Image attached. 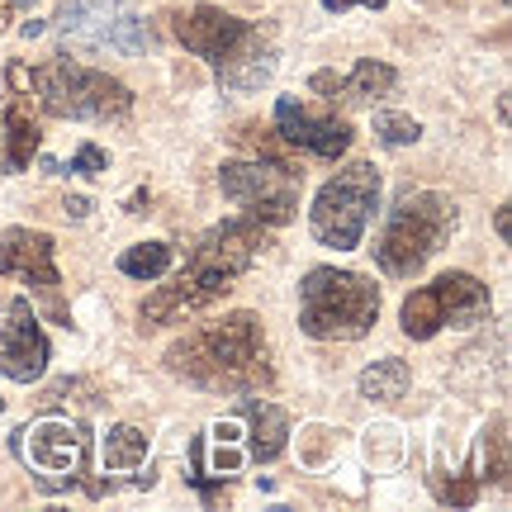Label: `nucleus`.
<instances>
[{
	"label": "nucleus",
	"mask_w": 512,
	"mask_h": 512,
	"mask_svg": "<svg viewBox=\"0 0 512 512\" xmlns=\"http://www.w3.org/2000/svg\"><path fill=\"white\" fill-rule=\"evenodd\" d=\"M380 318V290L361 271L313 266L299 280V328L313 342H361Z\"/></svg>",
	"instance_id": "4"
},
{
	"label": "nucleus",
	"mask_w": 512,
	"mask_h": 512,
	"mask_svg": "<svg viewBox=\"0 0 512 512\" xmlns=\"http://www.w3.org/2000/svg\"><path fill=\"white\" fill-rule=\"evenodd\" d=\"M408 384H413L408 361H399V356H384V361H375L370 370H361V399L394 403V399H403V394H408Z\"/></svg>",
	"instance_id": "19"
},
{
	"label": "nucleus",
	"mask_w": 512,
	"mask_h": 512,
	"mask_svg": "<svg viewBox=\"0 0 512 512\" xmlns=\"http://www.w3.org/2000/svg\"><path fill=\"white\" fill-rule=\"evenodd\" d=\"M460 228V209L451 195H437V190H403L399 204L389 209L384 219L380 242L370 247L375 252V266L394 280H408L418 275L432 256L451 242V233Z\"/></svg>",
	"instance_id": "3"
},
{
	"label": "nucleus",
	"mask_w": 512,
	"mask_h": 512,
	"mask_svg": "<svg viewBox=\"0 0 512 512\" xmlns=\"http://www.w3.org/2000/svg\"><path fill=\"white\" fill-rule=\"evenodd\" d=\"M24 81L38 91V105L53 119H81V124H119L133 114V91L124 81H114L110 72H95L86 62L57 57L43 62L34 72H24Z\"/></svg>",
	"instance_id": "5"
},
{
	"label": "nucleus",
	"mask_w": 512,
	"mask_h": 512,
	"mask_svg": "<svg viewBox=\"0 0 512 512\" xmlns=\"http://www.w3.org/2000/svg\"><path fill=\"white\" fill-rule=\"evenodd\" d=\"M38 166H43V176H86V181H95V176H105V171H110V157H105V147L86 143L72 162H53V157H43Z\"/></svg>",
	"instance_id": "23"
},
{
	"label": "nucleus",
	"mask_w": 512,
	"mask_h": 512,
	"mask_svg": "<svg viewBox=\"0 0 512 512\" xmlns=\"http://www.w3.org/2000/svg\"><path fill=\"white\" fill-rule=\"evenodd\" d=\"M166 370L176 380L209 394H261L275 389V366L256 313H228L223 323H204L166 351Z\"/></svg>",
	"instance_id": "2"
},
{
	"label": "nucleus",
	"mask_w": 512,
	"mask_h": 512,
	"mask_svg": "<svg viewBox=\"0 0 512 512\" xmlns=\"http://www.w3.org/2000/svg\"><path fill=\"white\" fill-rule=\"evenodd\" d=\"M19 34H24V38H38V34H43V19H29V24H24Z\"/></svg>",
	"instance_id": "28"
},
{
	"label": "nucleus",
	"mask_w": 512,
	"mask_h": 512,
	"mask_svg": "<svg viewBox=\"0 0 512 512\" xmlns=\"http://www.w3.org/2000/svg\"><path fill=\"white\" fill-rule=\"evenodd\" d=\"M256 29H261V24L228 15L219 5H190V10H176V15H171V34L181 38L195 57H204L214 72L247 48V38H252Z\"/></svg>",
	"instance_id": "12"
},
{
	"label": "nucleus",
	"mask_w": 512,
	"mask_h": 512,
	"mask_svg": "<svg viewBox=\"0 0 512 512\" xmlns=\"http://www.w3.org/2000/svg\"><path fill=\"white\" fill-rule=\"evenodd\" d=\"M57 34L81 53H147L152 29L128 0H62Z\"/></svg>",
	"instance_id": "9"
},
{
	"label": "nucleus",
	"mask_w": 512,
	"mask_h": 512,
	"mask_svg": "<svg viewBox=\"0 0 512 512\" xmlns=\"http://www.w3.org/2000/svg\"><path fill=\"white\" fill-rule=\"evenodd\" d=\"M394 81H399V72L394 67H384V62H375V57H361L356 67H351V76H337V72H313L309 76V91L323 95L328 105H375L380 95L394 91Z\"/></svg>",
	"instance_id": "15"
},
{
	"label": "nucleus",
	"mask_w": 512,
	"mask_h": 512,
	"mask_svg": "<svg viewBox=\"0 0 512 512\" xmlns=\"http://www.w3.org/2000/svg\"><path fill=\"white\" fill-rule=\"evenodd\" d=\"M375 209H380V171H375V162L342 166V171L318 190V200H313V209H309L313 238L323 242V247L351 252V247H361Z\"/></svg>",
	"instance_id": "7"
},
{
	"label": "nucleus",
	"mask_w": 512,
	"mask_h": 512,
	"mask_svg": "<svg viewBox=\"0 0 512 512\" xmlns=\"http://www.w3.org/2000/svg\"><path fill=\"white\" fill-rule=\"evenodd\" d=\"M119 271L128 280H162L171 271V242H133V247H124Z\"/></svg>",
	"instance_id": "21"
},
{
	"label": "nucleus",
	"mask_w": 512,
	"mask_h": 512,
	"mask_svg": "<svg viewBox=\"0 0 512 512\" xmlns=\"http://www.w3.org/2000/svg\"><path fill=\"white\" fill-rule=\"evenodd\" d=\"M10 5H15V10H34L38 0H10Z\"/></svg>",
	"instance_id": "29"
},
{
	"label": "nucleus",
	"mask_w": 512,
	"mask_h": 512,
	"mask_svg": "<svg viewBox=\"0 0 512 512\" xmlns=\"http://www.w3.org/2000/svg\"><path fill=\"white\" fill-rule=\"evenodd\" d=\"M62 214H67V219H86V214H91V200H86V195H67V200H62Z\"/></svg>",
	"instance_id": "26"
},
{
	"label": "nucleus",
	"mask_w": 512,
	"mask_h": 512,
	"mask_svg": "<svg viewBox=\"0 0 512 512\" xmlns=\"http://www.w3.org/2000/svg\"><path fill=\"white\" fill-rule=\"evenodd\" d=\"M219 185L247 219L290 223L294 209H299L304 171H299V166H285V162H271V157H256V162H223Z\"/></svg>",
	"instance_id": "10"
},
{
	"label": "nucleus",
	"mask_w": 512,
	"mask_h": 512,
	"mask_svg": "<svg viewBox=\"0 0 512 512\" xmlns=\"http://www.w3.org/2000/svg\"><path fill=\"white\" fill-rule=\"evenodd\" d=\"M375 138H380L384 147H413L422 138V124L408 119V114L384 110V114H375Z\"/></svg>",
	"instance_id": "24"
},
{
	"label": "nucleus",
	"mask_w": 512,
	"mask_h": 512,
	"mask_svg": "<svg viewBox=\"0 0 512 512\" xmlns=\"http://www.w3.org/2000/svg\"><path fill=\"white\" fill-rule=\"evenodd\" d=\"M0 275H15L34 290L38 309L48 313V323L72 328V304L62 294V275H57V242L38 228H5L0 233Z\"/></svg>",
	"instance_id": "11"
},
{
	"label": "nucleus",
	"mask_w": 512,
	"mask_h": 512,
	"mask_svg": "<svg viewBox=\"0 0 512 512\" xmlns=\"http://www.w3.org/2000/svg\"><path fill=\"white\" fill-rule=\"evenodd\" d=\"M238 418L247 422V456H252L256 465H271V460L285 456V437H290V418H285V408L242 399Z\"/></svg>",
	"instance_id": "16"
},
{
	"label": "nucleus",
	"mask_w": 512,
	"mask_h": 512,
	"mask_svg": "<svg viewBox=\"0 0 512 512\" xmlns=\"http://www.w3.org/2000/svg\"><path fill=\"white\" fill-rule=\"evenodd\" d=\"M0 413H5V399H0Z\"/></svg>",
	"instance_id": "30"
},
{
	"label": "nucleus",
	"mask_w": 512,
	"mask_h": 512,
	"mask_svg": "<svg viewBox=\"0 0 512 512\" xmlns=\"http://www.w3.org/2000/svg\"><path fill=\"white\" fill-rule=\"evenodd\" d=\"M351 5H366V10H384L389 0H323V10H332V15H342V10H351Z\"/></svg>",
	"instance_id": "25"
},
{
	"label": "nucleus",
	"mask_w": 512,
	"mask_h": 512,
	"mask_svg": "<svg viewBox=\"0 0 512 512\" xmlns=\"http://www.w3.org/2000/svg\"><path fill=\"white\" fill-rule=\"evenodd\" d=\"M10 446H15V456L29 465V475H34V484L43 489V494H72V489H81V494H95V484L86 475H91V427L81 418H38L29 422V427H19L15 437H10Z\"/></svg>",
	"instance_id": "6"
},
{
	"label": "nucleus",
	"mask_w": 512,
	"mask_h": 512,
	"mask_svg": "<svg viewBox=\"0 0 512 512\" xmlns=\"http://www.w3.org/2000/svg\"><path fill=\"white\" fill-rule=\"evenodd\" d=\"M143 204H147V190H138V195H133V200H128V214H147Z\"/></svg>",
	"instance_id": "27"
},
{
	"label": "nucleus",
	"mask_w": 512,
	"mask_h": 512,
	"mask_svg": "<svg viewBox=\"0 0 512 512\" xmlns=\"http://www.w3.org/2000/svg\"><path fill=\"white\" fill-rule=\"evenodd\" d=\"M489 313H494L489 285H479L470 271H446L403 299L399 328L413 342H432L441 328H475Z\"/></svg>",
	"instance_id": "8"
},
{
	"label": "nucleus",
	"mask_w": 512,
	"mask_h": 512,
	"mask_svg": "<svg viewBox=\"0 0 512 512\" xmlns=\"http://www.w3.org/2000/svg\"><path fill=\"white\" fill-rule=\"evenodd\" d=\"M479 465L489 470L484 479H494L498 489H508V418L498 413L489 427H484V437H479Z\"/></svg>",
	"instance_id": "22"
},
{
	"label": "nucleus",
	"mask_w": 512,
	"mask_h": 512,
	"mask_svg": "<svg viewBox=\"0 0 512 512\" xmlns=\"http://www.w3.org/2000/svg\"><path fill=\"white\" fill-rule=\"evenodd\" d=\"M38 147H43V128H38L34 110H29V100L24 95H10L5 100V176H19V171H29L38 157Z\"/></svg>",
	"instance_id": "18"
},
{
	"label": "nucleus",
	"mask_w": 512,
	"mask_h": 512,
	"mask_svg": "<svg viewBox=\"0 0 512 512\" xmlns=\"http://www.w3.org/2000/svg\"><path fill=\"white\" fill-rule=\"evenodd\" d=\"M100 460H105V470H138L147 460V432L133 422H114L100 441Z\"/></svg>",
	"instance_id": "20"
},
{
	"label": "nucleus",
	"mask_w": 512,
	"mask_h": 512,
	"mask_svg": "<svg viewBox=\"0 0 512 512\" xmlns=\"http://www.w3.org/2000/svg\"><path fill=\"white\" fill-rule=\"evenodd\" d=\"M266 247H271L266 223H256V219L214 223L209 233L195 238L181 275L171 285H162V290H152L138 304L143 328H166V323H181L185 313H200L209 304H219L223 294L233 290V280L252 271L256 256L266 252Z\"/></svg>",
	"instance_id": "1"
},
{
	"label": "nucleus",
	"mask_w": 512,
	"mask_h": 512,
	"mask_svg": "<svg viewBox=\"0 0 512 512\" xmlns=\"http://www.w3.org/2000/svg\"><path fill=\"white\" fill-rule=\"evenodd\" d=\"M48 337L38 328V309L34 299L15 294L5 309H0V375L15 384H34L48 370Z\"/></svg>",
	"instance_id": "13"
},
{
	"label": "nucleus",
	"mask_w": 512,
	"mask_h": 512,
	"mask_svg": "<svg viewBox=\"0 0 512 512\" xmlns=\"http://www.w3.org/2000/svg\"><path fill=\"white\" fill-rule=\"evenodd\" d=\"M214 76H219V86H228V91H261V86L275 76V38H271V29L261 24V29L247 38V48H242L233 62H223Z\"/></svg>",
	"instance_id": "17"
},
{
	"label": "nucleus",
	"mask_w": 512,
	"mask_h": 512,
	"mask_svg": "<svg viewBox=\"0 0 512 512\" xmlns=\"http://www.w3.org/2000/svg\"><path fill=\"white\" fill-rule=\"evenodd\" d=\"M275 133L290 147H304L313 157H323V162H337L351 147V138H356L347 119L313 114L309 105H299L294 95H280V100H275Z\"/></svg>",
	"instance_id": "14"
}]
</instances>
